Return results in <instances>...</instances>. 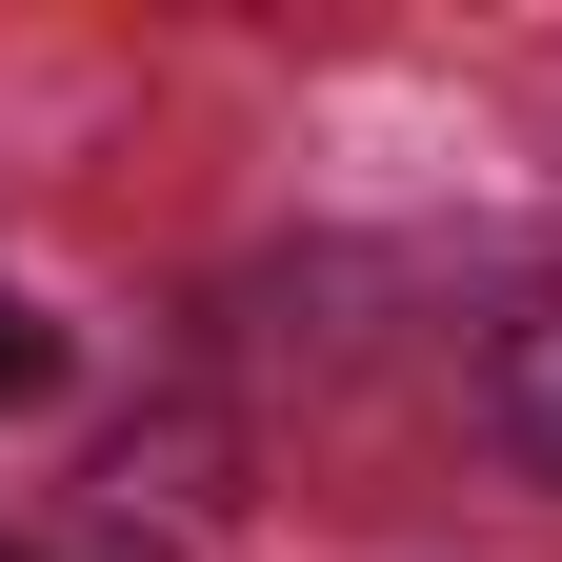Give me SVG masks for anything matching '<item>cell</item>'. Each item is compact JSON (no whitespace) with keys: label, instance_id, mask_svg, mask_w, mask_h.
Masks as SVG:
<instances>
[{"label":"cell","instance_id":"1","mask_svg":"<svg viewBox=\"0 0 562 562\" xmlns=\"http://www.w3.org/2000/svg\"><path fill=\"white\" fill-rule=\"evenodd\" d=\"M482 402H503V442L562 482V281H542V302L503 322V362H482Z\"/></svg>","mask_w":562,"mask_h":562},{"label":"cell","instance_id":"2","mask_svg":"<svg viewBox=\"0 0 562 562\" xmlns=\"http://www.w3.org/2000/svg\"><path fill=\"white\" fill-rule=\"evenodd\" d=\"M41 382H60V322H41V302H0V402H41Z\"/></svg>","mask_w":562,"mask_h":562}]
</instances>
